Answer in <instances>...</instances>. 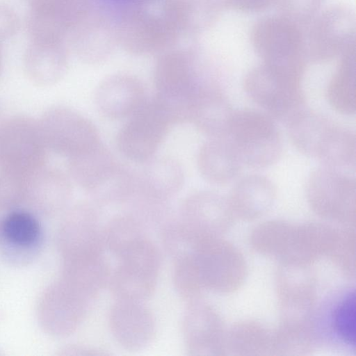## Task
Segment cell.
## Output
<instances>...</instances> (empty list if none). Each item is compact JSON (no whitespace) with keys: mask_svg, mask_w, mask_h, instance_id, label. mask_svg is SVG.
<instances>
[{"mask_svg":"<svg viewBox=\"0 0 356 356\" xmlns=\"http://www.w3.org/2000/svg\"><path fill=\"white\" fill-rule=\"evenodd\" d=\"M115 16L118 44L138 55L162 54L195 36L189 0H126Z\"/></svg>","mask_w":356,"mask_h":356,"instance_id":"1","label":"cell"},{"mask_svg":"<svg viewBox=\"0 0 356 356\" xmlns=\"http://www.w3.org/2000/svg\"><path fill=\"white\" fill-rule=\"evenodd\" d=\"M211 78L195 45L181 44L160 54L154 69L153 99L172 124L190 121L197 94Z\"/></svg>","mask_w":356,"mask_h":356,"instance_id":"2","label":"cell"},{"mask_svg":"<svg viewBox=\"0 0 356 356\" xmlns=\"http://www.w3.org/2000/svg\"><path fill=\"white\" fill-rule=\"evenodd\" d=\"M286 122L290 140L302 154L336 169L355 165V135L349 129L304 108Z\"/></svg>","mask_w":356,"mask_h":356,"instance_id":"3","label":"cell"},{"mask_svg":"<svg viewBox=\"0 0 356 356\" xmlns=\"http://www.w3.org/2000/svg\"><path fill=\"white\" fill-rule=\"evenodd\" d=\"M243 165L264 168L275 163L282 153V140L272 117L259 111H234L226 136Z\"/></svg>","mask_w":356,"mask_h":356,"instance_id":"4","label":"cell"},{"mask_svg":"<svg viewBox=\"0 0 356 356\" xmlns=\"http://www.w3.org/2000/svg\"><path fill=\"white\" fill-rule=\"evenodd\" d=\"M48 149L38 120L16 115L0 125V170L28 181L45 166Z\"/></svg>","mask_w":356,"mask_h":356,"instance_id":"5","label":"cell"},{"mask_svg":"<svg viewBox=\"0 0 356 356\" xmlns=\"http://www.w3.org/2000/svg\"><path fill=\"white\" fill-rule=\"evenodd\" d=\"M302 76L263 63L248 72L243 87L250 99L270 117L287 121L303 108Z\"/></svg>","mask_w":356,"mask_h":356,"instance_id":"6","label":"cell"},{"mask_svg":"<svg viewBox=\"0 0 356 356\" xmlns=\"http://www.w3.org/2000/svg\"><path fill=\"white\" fill-rule=\"evenodd\" d=\"M250 40L264 63L304 74L307 57L299 27L280 15L264 17L252 26Z\"/></svg>","mask_w":356,"mask_h":356,"instance_id":"7","label":"cell"},{"mask_svg":"<svg viewBox=\"0 0 356 356\" xmlns=\"http://www.w3.org/2000/svg\"><path fill=\"white\" fill-rule=\"evenodd\" d=\"M111 273L108 285L118 300L140 301L153 293L160 269V254L148 238L139 241L121 255Z\"/></svg>","mask_w":356,"mask_h":356,"instance_id":"8","label":"cell"},{"mask_svg":"<svg viewBox=\"0 0 356 356\" xmlns=\"http://www.w3.org/2000/svg\"><path fill=\"white\" fill-rule=\"evenodd\" d=\"M94 300L60 277L44 290L39 298V323L52 337H68L83 322Z\"/></svg>","mask_w":356,"mask_h":356,"instance_id":"9","label":"cell"},{"mask_svg":"<svg viewBox=\"0 0 356 356\" xmlns=\"http://www.w3.org/2000/svg\"><path fill=\"white\" fill-rule=\"evenodd\" d=\"M57 233L61 261L104 254L103 227L94 204L79 202L63 212Z\"/></svg>","mask_w":356,"mask_h":356,"instance_id":"10","label":"cell"},{"mask_svg":"<svg viewBox=\"0 0 356 356\" xmlns=\"http://www.w3.org/2000/svg\"><path fill=\"white\" fill-rule=\"evenodd\" d=\"M45 234L40 217L17 207L0 218V257L13 267H25L42 252Z\"/></svg>","mask_w":356,"mask_h":356,"instance_id":"11","label":"cell"},{"mask_svg":"<svg viewBox=\"0 0 356 356\" xmlns=\"http://www.w3.org/2000/svg\"><path fill=\"white\" fill-rule=\"evenodd\" d=\"M171 125L154 99L146 100L119 131L118 148L128 159L145 163L154 157Z\"/></svg>","mask_w":356,"mask_h":356,"instance_id":"12","label":"cell"},{"mask_svg":"<svg viewBox=\"0 0 356 356\" xmlns=\"http://www.w3.org/2000/svg\"><path fill=\"white\" fill-rule=\"evenodd\" d=\"M38 122L48 150L67 158L100 141L95 124L67 106H55L49 108Z\"/></svg>","mask_w":356,"mask_h":356,"instance_id":"13","label":"cell"},{"mask_svg":"<svg viewBox=\"0 0 356 356\" xmlns=\"http://www.w3.org/2000/svg\"><path fill=\"white\" fill-rule=\"evenodd\" d=\"M310 24L305 49L307 57L314 62L330 61L355 44V17L346 6L329 8Z\"/></svg>","mask_w":356,"mask_h":356,"instance_id":"14","label":"cell"},{"mask_svg":"<svg viewBox=\"0 0 356 356\" xmlns=\"http://www.w3.org/2000/svg\"><path fill=\"white\" fill-rule=\"evenodd\" d=\"M355 180L337 169L324 166L314 170L307 182V196L318 213L350 217L355 213Z\"/></svg>","mask_w":356,"mask_h":356,"instance_id":"15","label":"cell"},{"mask_svg":"<svg viewBox=\"0 0 356 356\" xmlns=\"http://www.w3.org/2000/svg\"><path fill=\"white\" fill-rule=\"evenodd\" d=\"M108 325L118 343L129 351L145 348L156 329L152 311L143 302L118 299L110 309Z\"/></svg>","mask_w":356,"mask_h":356,"instance_id":"16","label":"cell"},{"mask_svg":"<svg viewBox=\"0 0 356 356\" xmlns=\"http://www.w3.org/2000/svg\"><path fill=\"white\" fill-rule=\"evenodd\" d=\"M68 36L74 54L82 62L102 63L118 44L115 17L110 19L108 14L99 8L74 28Z\"/></svg>","mask_w":356,"mask_h":356,"instance_id":"17","label":"cell"},{"mask_svg":"<svg viewBox=\"0 0 356 356\" xmlns=\"http://www.w3.org/2000/svg\"><path fill=\"white\" fill-rule=\"evenodd\" d=\"M72 194L70 179L58 169L44 166L28 179L23 204L39 217L49 218L67 209Z\"/></svg>","mask_w":356,"mask_h":356,"instance_id":"18","label":"cell"},{"mask_svg":"<svg viewBox=\"0 0 356 356\" xmlns=\"http://www.w3.org/2000/svg\"><path fill=\"white\" fill-rule=\"evenodd\" d=\"M232 211L220 195L202 191L187 196L179 208V221L203 241L217 239L221 225L229 220Z\"/></svg>","mask_w":356,"mask_h":356,"instance_id":"19","label":"cell"},{"mask_svg":"<svg viewBox=\"0 0 356 356\" xmlns=\"http://www.w3.org/2000/svg\"><path fill=\"white\" fill-rule=\"evenodd\" d=\"M144 163L141 171L135 175V191L131 198L167 203L184 185L182 166L170 156H154Z\"/></svg>","mask_w":356,"mask_h":356,"instance_id":"20","label":"cell"},{"mask_svg":"<svg viewBox=\"0 0 356 356\" xmlns=\"http://www.w3.org/2000/svg\"><path fill=\"white\" fill-rule=\"evenodd\" d=\"M146 100L145 90L140 80L125 73L106 77L95 92L98 111L113 120L130 117Z\"/></svg>","mask_w":356,"mask_h":356,"instance_id":"21","label":"cell"},{"mask_svg":"<svg viewBox=\"0 0 356 356\" xmlns=\"http://www.w3.org/2000/svg\"><path fill=\"white\" fill-rule=\"evenodd\" d=\"M234 111L220 86L213 79L200 89L190 122L210 138L226 137Z\"/></svg>","mask_w":356,"mask_h":356,"instance_id":"22","label":"cell"},{"mask_svg":"<svg viewBox=\"0 0 356 356\" xmlns=\"http://www.w3.org/2000/svg\"><path fill=\"white\" fill-rule=\"evenodd\" d=\"M182 334L191 355H208L218 350L220 327L212 308L199 299L188 302L182 319Z\"/></svg>","mask_w":356,"mask_h":356,"instance_id":"23","label":"cell"},{"mask_svg":"<svg viewBox=\"0 0 356 356\" xmlns=\"http://www.w3.org/2000/svg\"><path fill=\"white\" fill-rule=\"evenodd\" d=\"M67 65L68 54L63 42L31 41L23 56L24 72L37 86L56 83L64 76Z\"/></svg>","mask_w":356,"mask_h":356,"instance_id":"24","label":"cell"},{"mask_svg":"<svg viewBox=\"0 0 356 356\" xmlns=\"http://www.w3.org/2000/svg\"><path fill=\"white\" fill-rule=\"evenodd\" d=\"M119 163L101 142L68 158L71 179L89 194L99 187L115 171Z\"/></svg>","mask_w":356,"mask_h":356,"instance_id":"25","label":"cell"},{"mask_svg":"<svg viewBox=\"0 0 356 356\" xmlns=\"http://www.w3.org/2000/svg\"><path fill=\"white\" fill-rule=\"evenodd\" d=\"M197 163L203 178L218 185H224L234 179L243 165L226 137L211 138L202 144Z\"/></svg>","mask_w":356,"mask_h":356,"instance_id":"26","label":"cell"},{"mask_svg":"<svg viewBox=\"0 0 356 356\" xmlns=\"http://www.w3.org/2000/svg\"><path fill=\"white\" fill-rule=\"evenodd\" d=\"M273 182L259 175L241 178L233 188L228 201L233 211L243 218H256L266 212L275 198Z\"/></svg>","mask_w":356,"mask_h":356,"instance_id":"27","label":"cell"},{"mask_svg":"<svg viewBox=\"0 0 356 356\" xmlns=\"http://www.w3.org/2000/svg\"><path fill=\"white\" fill-rule=\"evenodd\" d=\"M355 44L341 56L337 67L326 90L330 105L344 115L355 113L356 109V51Z\"/></svg>","mask_w":356,"mask_h":356,"instance_id":"28","label":"cell"},{"mask_svg":"<svg viewBox=\"0 0 356 356\" xmlns=\"http://www.w3.org/2000/svg\"><path fill=\"white\" fill-rule=\"evenodd\" d=\"M111 269L104 254L61 262L60 277L95 300L108 285Z\"/></svg>","mask_w":356,"mask_h":356,"instance_id":"29","label":"cell"},{"mask_svg":"<svg viewBox=\"0 0 356 356\" xmlns=\"http://www.w3.org/2000/svg\"><path fill=\"white\" fill-rule=\"evenodd\" d=\"M146 237L143 222L132 213L115 216L103 227L104 247L118 258Z\"/></svg>","mask_w":356,"mask_h":356,"instance_id":"30","label":"cell"},{"mask_svg":"<svg viewBox=\"0 0 356 356\" xmlns=\"http://www.w3.org/2000/svg\"><path fill=\"white\" fill-rule=\"evenodd\" d=\"M172 281L177 293L190 302L204 288L195 254L174 260Z\"/></svg>","mask_w":356,"mask_h":356,"instance_id":"31","label":"cell"},{"mask_svg":"<svg viewBox=\"0 0 356 356\" xmlns=\"http://www.w3.org/2000/svg\"><path fill=\"white\" fill-rule=\"evenodd\" d=\"M334 330L340 339L355 346V294L348 291L337 304L333 314Z\"/></svg>","mask_w":356,"mask_h":356,"instance_id":"32","label":"cell"},{"mask_svg":"<svg viewBox=\"0 0 356 356\" xmlns=\"http://www.w3.org/2000/svg\"><path fill=\"white\" fill-rule=\"evenodd\" d=\"M323 0H277L280 16L301 29L318 15Z\"/></svg>","mask_w":356,"mask_h":356,"instance_id":"33","label":"cell"},{"mask_svg":"<svg viewBox=\"0 0 356 356\" xmlns=\"http://www.w3.org/2000/svg\"><path fill=\"white\" fill-rule=\"evenodd\" d=\"M19 19L9 6L0 3V41L13 37L18 31Z\"/></svg>","mask_w":356,"mask_h":356,"instance_id":"34","label":"cell"},{"mask_svg":"<svg viewBox=\"0 0 356 356\" xmlns=\"http://www.w3.org/2000/svg\"><path fill=\"white\" fill-rule=\"evenodd\" d=\"M277 0H228L229 8L243 12H257L264 10Z\"/></svg>","mask_w":356,"mask_h":356,"instance_id":"35","label":"cell"},{"mask_svg":"<svg viewBox=\"0 0 356 356\" xmlns=\"http://www.w3.org/2000/svg\"><path fill=\"white\" fill-rule=\"evenodd\" d=\"M62 355H77V356H102L107 355L108 353L104 350L82 344H70L63 347L60 350Z\"/></svg>","mask_w":356,"mask_h":356,"instance_id":"36","label":"cell"},{"mask_svg":"<svg viewBox=\"0 0 356 356\" xmlns=\"http://www.w3.org/2000/svg\"><path fill=\"white\" fill-rule=\"evenodd\" d=\"M1 42L0 41V73H1V67H2V49H1Z\"/></svg>","mask_w":356,"mask_h":356,"instance_id":"37","label":"cell"},{"mask_svg":"<svg viewBox=\"0 0 356 356\" xmlns=\"http://www.w3.org/2000/svg\"><path fill=\"white\" fill-rule=\"evenodd\" d=\"M3 120H2V117H1V107H0V125L1 124Z\"/></svg>","mask_w":356,"mask_h":356,"instance_id":"38","label":"cell"},{"mask_svg":"<svg viewBox=\"0 0 356 356\" xmlns=\"http://www.w3.org/2000/svg\"><path fill=\"white\" fill-rule=\"evenodd\" d=\"M110 1H118V2H120V1H126V0H110Z\"/></svg>","mask_w":356,"mask_h":356,"instance_id":"39","label":"cell"}]
</instances>
